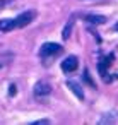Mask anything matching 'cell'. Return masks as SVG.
I'll return each instance as SVG.
<instances>
[{"instance_id": "6da1fadb", "label": "cell", "mask_w": 118, "mask_h": 125, "mask_svg": "<svg viewBox=\"0 0 118 125\" xmlns=\"http://www.w3.org/2000/svg\"><path fill=\"white\" fill-rule=\"evenodd\" d=\"M62 50H63L62 45L48 41V43H43V46H41V50H39V57L48 58V57H51V55H58V53H62Z\"/></svg>"}, {"instance_id": "7a4b0ae2", "label": "cell", "mask_w": 118, "mask_h": 125, "mask_svg": "<svg viewBox=\"0 0 118 125\" xmlns=\"http://www.w3.org/2000/svg\"><path fill=\"white\" fill-rule=\"evenodd\" d=\"M36 17V12L34 10H26V12H22V14H19L14 21H16V28H24V26H28L29 22H33V19Z\"/></svg>"}, {"instance_id": "3957f363", "label": "cell", "mask_w": 118, "mask_h": 125, "mask_svg": "<svg viewBox=\"0 0 118 125\" xmlns=\"http://www.w3.org/2000/svg\"><path fill=\"white\" fill-rule=\"evenodd\" d=\"M77 67H79V60H77L75 55H70L62 62V70L63 72H74Z\"/></svg>"}, {"instance_id": "277c9868", "label": "cell", "mask_w": 118, "mask_h": 125, "mask_svg": "<svg viewBox=\"0 0 118 125\" xmlns=\"http://www.w3.org/2000/svg\"><path fill=\"white\" fill-rule=\"evenodd\" d=\"M50 93H51V86H50L48 82H38V84L34 86V94H36L38 98L48 96Z\"/></svg>"}, {"instance_id": "5b68a950", "label": "cell", "mask_w": 118, "mask_h": 125, "mask_svg": "<svg viewBox=\"0 0 118 125\" xmlns=\"http://www.w3.org/2000/svg\"><path fill=\"white\" fill-rule=\"evenodd\" d=\"M67 87H69V89H70L79 99H84V91L80 89V86H79L75 81H67Z\"/></svg>"}, {"instance_id": "8992f818", "label": "cell", "mask_w": 118, "mask_h": 125, "mask_svg": "<svg viewBox=\"0 0 118 125\" xmlns=\"http://www.w3.org/2000/svg\"><path fill=\"white\" fill-rule=\"evenodd\" d=\"M12 29H16V21L14 19H2L0 21V31L2 33H9Z\"/></svg>"}, {"instance_id": "52a82bcc", "label": "cell", "mask_w": 118, "mask_h": 125, "mask_svg": "<svg viewBox=\"0 0 118 125\" xmlns=\"http://www.w3.org/2000/svg\"><path fill=\"white\" fill-rule=\"evenodd\" d=\"M84 19L89 21V22H92V24H104L106 22V17L104 16H98V14H87Z\"/></svg>"}, {"instance_id": "ba28073f", "label": "cell", "mask_w": 118, "mask_h": 125, "mask_svg": "<svg viewBox=\"0 0 118 125\" xmlns=\"http://www.w3.org/2000/svg\"><path fill=\"white\" fill-rule=\"evenodd\" d=\"M98 70H99V74H101V77H103L104 81H108V75H106V74H108V63L104 62V58L98 62Z\"/></svg>"}, {"instance_id": "9c48e42d", "label": "cell", "mask_w": 118, "mask_h": 125, "mask_svg": "<svg viewBox=\"0 0 118 125\" xmlns=\"http://www.w3.org/2000/svg\"><path fill=\"white\" fill-rule=\"evenodd\" d=\"M72 28H74V17H72V19H70V21H69V22L65 24V28H63V33H62V38H63L65 41H67V40L70 38V31H72Z\"/></svg>"}, {"instance_id": "30bf717a", "label": "cell", "mask_w": 118, "mask_h": 125, "mask_svg": "<svg viewBox=\"0 0 118 125\" xmlns=\"http://www.w3.org/2000/svg\"><path fill=\"white\" fill-rule=\"evenodd\" d=\"M84 79H86V82H89L91 87H94V82H92V79L89 77V72H87V70H84Z\"/></svg>"}, {"instance_id": "8fae6325", "label": "cell", "mask_w": 118, "mask_h": 125, "mask_svg": "<svg viewBox=\"0 0 118 125\" xmlns=\"http://www.w3.org/2000/svg\"><path fill=\"white\" fill-rule=\"evenodd\" d=\"M9 87H10V89H9V94H10V96H14V94L17 93V86H16V84H10Z\"/></svg>"}, {"instance_id": "7c38bea8", "label": "cell", "mask_w": 118, "mask_h": 125, "mask_svg": "<svg viewBox=\"0 0 118 125\" xmlns=\"http://www.w3.org/2000/svg\"><path fill=\"white\" fill-rule=\"evenodd\" d=\"M46 123H50V120H38V122H34V125H46Z\"/></svg>"}, {"instance_id": "4fadbf2b", "label": "cell", "mask_w": 118, "mask_h": 125, "mask_svg": "<svg viewBox=\"0 0 118 125\" xmlns=\"http://www.w3.org/2000/svg\"><path fill=\"white\" fill-rule=\"evenodd\" d=\"M0 67H2V63H0Z\"/></svg>"}]
</instances>
